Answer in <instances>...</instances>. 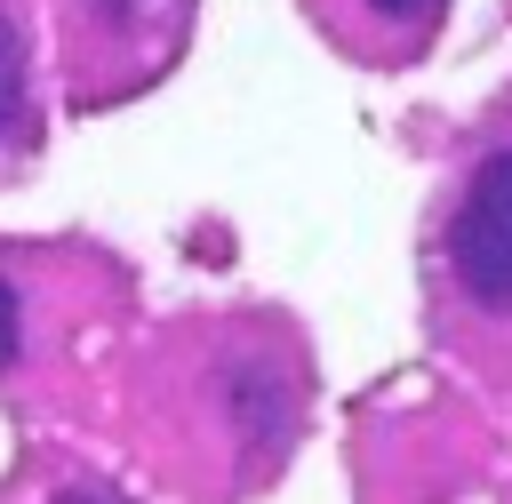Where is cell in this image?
<instances>
[{
  "label": "cell",
  "instance_id": "5b68a950",
  "mask_svg": "<svg viewBox=\"0 0 512 504\" xmlns=\"http://www.w3.org/2000/svg\"><path fill=\"white\" fill-rule=\"evenodd\" d=\"M16 352H24V296H16V280L0 272V376L16 368Z\"/></svg>",
  "mask_w": 512,
  "mask_h": 504
},
{
  "label": "cell",
  "instance_id": "6da1fadb",
  "mask_svg": "<svg viewBox=\"0 0 512 504\" xmlns=\"http://www.w3.org/2000/svg\"><path fill=\"white\" fill-rule=\"evenodd\" d=\"M192 400H200L208 464L224 472V488H256L296 440V360L272 344H224L200 368Z\"/></svg>",
  "mask_w": 512,
  "mask_h": 504
},
{
  "label": "cell",
  "instance_id": "7a4b0ae2",
  "mask_svg": "<svg viewBox=\"0 0 512 504\" xmlns=\"http://www.w3.org/2000/svg\"><path fill=\"white\" fill-rule=\"evenodd\" d=\"M448 272L480 312H512V152H488L464 176L448 216Z\"/></svg>",
  "mask_w": 512,
  "mask_h": 504
},
{
  "label": "cell",
  "instance_id": "8992f818",
  "mask_svg": "<svg viewBox=\"0 0 512 504\" xmlns=\"http://www.w3.org/2000/svg\"><path fill=\"white\" fill-rule=\"evenodd\" d=\"M48 504H128V496H112V488H88V480H72V488H56Z\"/></svg>",
  "mask_w": 512,
  "mask_h": 504
},
{
  "label": "cell",
  "instance_id": "3957f363",
  "mask_svg": "<svg viewBox=\"0 0 512 504\" xmlns=\"http://www.w3.org/2000/svg\"><path fill=\"white\" fill-rule=\"evenodd\" d=\"M16 120H24V32L0 8V136H16Z\"/></svg>",
  "mask_w": 512,
  "mask_h": 504
},
{
  "label": "cell",
  "instance_id": "277c9868",
  "mask_svg": "<svg viewBox=\"0 0 512 504\" xmlns=\"http://www.w3.org/2000/svg\"><path fill=\"white\" fill-rule=\"evenodd\" d=\"M360 8H368L384 32H400V40H424V32L440 24V8H448V0H360Z\"/></svg>",
  "mask_w": 512,
  "mask_h": 504
}]
</instances>
